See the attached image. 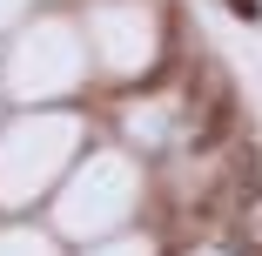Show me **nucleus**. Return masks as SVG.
Returning a JSON list of instances; mask_svg holds the SVG:
<instances>
[{"instance_id":"nucleus-1","label":"nucleus","mask_w":262,"mask_h":256,"mask_svg":"<svg viewBox=\"0 0 262 256\" xmlns=\"http://www.w3.org/2000/svg\"><path fill=\"white\" fill-rule=\"evenodd\" d=\"M235 7V21H262V0H229Z\"/></svg>"}]
</instances>
